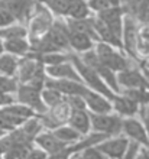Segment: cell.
Here are the masks:
<instances>
[{"label":"cell","mask_w":149,"mask_h":159,"mask_svg":"<svg viewBox=\"0 0 149 159\" xmlns=\"http://www.w3.org/2000/svg\"><path fill=\"white\" fill-rule=\"evenodd\" d=\"M0 2H13V0H0Z\"/></svg>","instance_id":"50"},{"label":"cell","mask_w":149,"mask_h":159,"mask_svg":"<svg viewBox=\"0 0 149 159\" xmlns=\"http://www.w3.org/2000/svg\"><path fill=\"white\" fill-rule=\"evenodd\" d=\"M45 88H51L58 91L59 94L65 97L70 96H84V93L87 91L88 88L86 85H83L81 83L77 81H71V80H52L46 78L45 80Z\"/></svg>","instance_id":"7"},{"label":"cell","mask_w":149,"mask_h":159,"mask_svg":"<svg viewBox=\"0 0 149 159\" xmlns=\"http://www.w3.org/2000/svg\"><path fill=\"white\" fill-rule=\"evenodd\" d=\"M68 30H72V32H78V34L87 35L91 41H100L99 35L95 34L94 26H93V19H71L68 23Z\"/></svg>","instance_id":"19"},{"label":"cell","mask_w":149,"mask_h":159,"mask_svg":"<svg viewBox=\"0 0 149 159\" xmlns=\"http://www.w3.org/2000/svg\"><path fill=\"white\" fill-rule=\"evenodd\" d=\"M35 6V0H13V2H0V7L12 13L15 19L25 20L30 15V10Z\"/></svg>","instance_id":"16"},{"label":"cell","mask_w":149,"mask_h":159,"mask_svg":"<svg viewBox=\"0 0 149 159\" xmlns=\"http://www.w3.org/2000/svg\"><path fill=\"white\" fill-rule=\"evenodd\" d=\"M65 101L70 110H86V103H84L83 97L81 96H70V97H65Z\"/></svg>","instance_id":"37"},{"label":"cell","mask_w":149,"mask_h":159,"mask_svg":"<svg viewBox=\"0 0 149 159\" xmlns=\"http://www.w3.org/2000/svg\"><path fill=\"white\" fill-rule=\"evenodd\" d=\"M75 158L77 159H109L107 156H104L95 146H90V148L83 149L81 152H78L75 155Z\"/></svg>","instance_id":"34"},{"label":"cell","mask_w":149,"mask_h":159,"mask_svg":"<svg viewBox=\"0 0 149 159\" xmlns=\"http://www.w3.org/2000/svg\"><path fill=\"white\" fill-rule=\"evenodd\" d=\"M16 98L17 101L23 103L25 106L30 107L33 111H38V113H46V107L45 103L42 101L41 97V91L33 88L29 84H21L17 85L16 88Z\"/></svg>","instance_id":"5"},{"label":"cell","mask_w":149,"mask_h":159,"mask_svg":"<svg viewBox=\"0 0 149 159\" xmlns=\"http://www.w3.org/2000/svg\"><path fill=\"white\" fill-rule=\"evenodd\" d=\"M109 3H110V6H117L120 3V0H109Z\"/></svg>","instance_id":"46"},{"label":"cell","mask_w":149,"mask_h":159,"mask_svg":"<svg viewBox=\"0 0 149 159\" xmlns=\"http://www.w3.org/2000/svg\"><path fill=\"white\" fill-rule=\"evenodd\" d=\"M88 6H90L91 9L97 10V12H103V10H106V9L112 7L110 3H109V0H90Z\"/></svg>","instance_id":"41"},{"label":"cell","mask_w":149,"mask_h":159,"mask_svg":"<svg viewBox=\"0 0 149 159\" xmlns=\"http://www.w3.org/2000/svg\"><path fill=\"white\" fill-rule=\"evenodd\" d=\"M137 23L136 19L132 16L126 15L123 19V26H122V43H123L124 49L129 54L136 58L137 51H136V42H137Z\"/></svg>","instance_id":"8"},{"label":"cell","mask_w":149,"mask_h":159,"mask_svg":"<svg viewBox=\"0 0 149 159\" xmlns=\"http://www.w3.org/2000/svg\"><path fill=\"white\" fill-rule=\"evenodd\" d=\"M67 15L72 19H84L88 15V6L84 0H67Z\"/></svg>","instance_id":"25"},{"label":"cell","mask_w":149,"mask_h":159,"mask_svg":"<svg viewBox=\"0 0 149 159\" xmlns=\"http://www.w3.org/2000/svg\"><path fill=\"white\" fill-rule=\"evenodd\" d=\"M46 156L48 155H46L42 149H35V148H32V149L21 159H46Z\"/></svg>","instance_id":"42"},{"label":"cell","mask_w":149,"mask_h":159,"mask_svg":"<svg viewBox=\"0 0 149 159\" xmlns=\"http://www.w3.org/2000/svg\"><path fill=\"white\" fill-rule=\"evenodd\" d=\"M122 130L132 140L137 142L139 145H143L145 148H149L148 133H146V129L143 127V125H142L141 121L135 120L132 117L124 119V120H122Z\"/></svg>","instance_id":"12"},{"label":"cell","mask_w":149,"mask_h":159,"mask_svg":"<svg viewBox=\"0 0 149 159\" xmlns=\"http://www.w3.org/2000/svg\"><path fill=\"white\" fill-rule=\"evenodd\" d=\"M36 145L39 148H42V151L45 152L46 155H54V153H58V152L64 151L68 145L64 143L62 140H59L54 133H49V132H46V133H39L36 138L33 139Z\"/></svg>","instance_id":"15"},{"label":"cell","mask_w":149,"mask_h":159,"mask_svg":"<svg viewBox=\"0 0 149 159\" xmlns=\"http://www.w3.org/2000/svg\"><path fill=\"white\" fill-rule=\"evenodd\" d=\"M17 80L22 84L29 83L30 80L36 78V77H45V71H44V64L39 62L38 59H33L26 57L22 61L17 62Z\"/></svg>","instance_id":"6"},{"label":"cell","mask_w":149,"mask_h":159,"mask_svg":"<svg viewBox=\"0 0 149 159\" xmlns=\"http://www.w3.org/2000/svg\"><path fill=\"white\" fill-rule=\"evenodd\" d=\"M52 133H54L59 140H62L64 143H67V145H70V143H72V142H77V140L80 139V133L77 132V130L72 129L71 126L70 127H68V126L57 127V129H54Z\"/></svg>","instance_id":"29"},{"label":"cell","mask_w":149,"mask_h":159,"mask_svg":"<svg viewBox=\"0 0 149 159\" xmlns=\"http://www.w3.org/2000/svg\"><path fill=\"white\" fill-rule=\"evenodd\" d=\"M148 139H149V132H148Z\"/></svg>","instance_id":"51"},{"label":"cell","mask_w":149,"mask_h":159,"mask_svg":"<svg viewBox=\"0 0 149 159\" xmlns=\"http://www.w3.org/2000/svg\"><path fill=\"white\" fill-rule=\"evenodd\" d=\"M41 97H42V100H44V103L46 106H49V107H57V106H59L62 101L65 100L62 94H59L55 90H51V88L41 90Z\"/></svg>","instance_id":"31"},{"label":"cell","mask_w":149,"mask_h":159,"mask_svg":"<svg viewBox=\"0 0 149 159\" xmlns=\"http://www.w3.org/2000/svg\"><path fill=\"white\" fill-rule=\"evenodd\" d=\"M136 51L142 55L149 54V26H143L141 30H137Z\"/></svg>","instance_id":"33"},{"label":"cell","mask_w":149,"mask_h":159,"mask_svg":"<svg viewBox=\"0 0 149 159\" xmlns=\"http://www.w3.org/2000/svg\"><path fill=\"white\" fill-rule=\"evenodd\" d=\"M57 15H67V0H44Z\"/></svg>","instance_id":"36"},{"label":"cell","mask_w":149,"mask_h":159,"mask_svg":"<svg viewBox=\"0 0 149 159\" xmlns=\"http://www.w3.org/2000/svg\"><path fill=\"white\" fill-rule=\"evenodd\" d=\"M95 54L99 57L100 62L106 65L109 70H112L113 72H120L132 68V61L130 59H128L126 57H122L119 52H116L112 46L104 43V42H99V45L95 48Z\"/></svg>","instance_id":"2"},{"label":"cell","mask_w":149,"mask_h":159,"mask_svg":"<svg viewBox=\"0 0 149 159\" xmlns=\"http://www.w3.org/2000/svg\"><path fill=\"white\" fill-rule=\"evenodd\" d=\"M44 38L54 46H57L59 51H64L70 46L68 45V26L61 20L52 22V26L44 35Z\"/></svg>","instance_id":"10"},{"label":"cell","mask_w":149,"mask_h":159,"mask_svg":"<svg viewBox=\"0 0 149 159\" xmlns=\"http://www.w3.org/2000/svg\"><path fill=\"white\" fill-rule=\"evenodd\" d=\"M17 81L12 77H6V75H0V91L2 93H15L17 88Z\"/></svg>","instance_id":"35"},{"label":"cell","mask_w":149,"mask_h":159,"mask_svg":"<svg viewBox=\"0 0 149 159\" xmlns=\"http://www.w3.org/2000/svg\"><path fill=\"white\" fill-rule=\"evenodd\" d=\"M68 45L72 46L78 52H87V51H90L93 48V41L88 38L87 35L68 30Z\"/></svg>","instance_id":"23"},{"label":"cell","mask_w":149,"mask_h":159,"mask_svg":"<svg viewBox=\"0 0 149 159\" xmlns=\"http://www.w3.org/2000/svg\"><path fill=\"white\" fill-rule=\"evenodd\" d=\"M26 29L23 26H6V28H0V39H13V38H25Z\"/></svg>","instance_id":"32"},{"label":"cell","mask_w":149,"mask_h":159,"mask_svg":"<svg viewBox=\"0 0 149 159\" xmlns=\"http://www.w3.org/2000/svg\"><path fill=\"white\" fill-rule=\"evenodd\" d=\"M143 3H146V4H149V0H143Z\"/></svg>","instance_id":"49"},{"label":"cell","mask_w":149,"mask_h":159,"mask_svg":"<svg viewBox=\"0 0 149 159\" xmlns=\"http://www.w3.org/2000/svg\"><path fill=\"white\" fill-rule=\"evenodd\" d=\"M116 78L117 84L123 85L124 88H148L149 90L148 80L133 67L129 70H124V71H120Z\"/></svg>","instance_id":"14"},{"label":"cell","mask_w":149,"mask_h":159,"mask_svg":"<svg viewBox=\"0 0 149 159\" xmlns=\"http://www.w3.org/2000/svg\"><path fill=\"white\" fill-rule=\"evenodd\" d=\"M70 62L74 65L75 71L78 72V75L87 83L88 87H91L94 91H97L99 94L104 96L107 100L113 101V98L116 97L114 96V93L107 87V84L104 83L103 80H101V77H100L93 68L87 67V65L81 61V58L75 57V55H70Z\"/></svg>","instance_id":"1"},{"label":"cell","mask_w":149,"mask_h":159,"mask_svg":"<svg viewBox=\"0 0 149 159\" xmlns=\"http://www.w3.org/2000/svg\"><path fill=\"white\" fill-rule=\"evenodd\" d=\"M81 61H83L87 67L93 68V70L101 77V80L107 83V87L110 88V90L119 91V84H117V78H116V75H114V72L100 62V59H99V57H97V54H95V51L90 49V51H87V52H84Z\"/></svg>","instance_id":"4"},{"label":"cell","mask_w":149,"mask_h":159,"mask_svg":"<svg viewBox=\"0 0 149 159\" xmlns=\"http://www.w3.org/2000/svg\"><path fill=\"white\" fill-rule=\"evenodd\" d=\"M46 72L54 78H59V80H71V81H77L81 83V77L78 75V72L75 71L74 65L67 61V62L58 64V65H52V67L46 68Z\"/></svg>","instance_id":"18"},{"label":"cell","mask_w":149,"mask_h":159,"mask_svg":"<svg viewBox=\"0 0 149 159\" xmlns=\"http://www.w3.org/2000/svg\"><path fill=\"white\" fill-rule=\"evenodd\" d=\"M2 110L9 114H13V116L25 119V120H28L29 117L35 116V111L25 104H9V106H6V107H3Z\"/></svg>","instance_id":"30"},{"label":"cell","mask_w":149,"mask_h":159,"mask_svg":"<svg viewBox=\"0 0 149 159\" xmlns=\"http://www.w3.org/2000/svg\"><path fill=\"white\" fill-rule=\"evenodd\" d=\"M38 13L29 23V30H30V39L33 38H41L42 35H45L48 32L51 26H52V17H51L49 12L45 10L44 7L36 6Z\"/></svg>","instance_id":"13"},{"label":"cell","mask_w":149,"mask_h":159,"mask_svg":"<svg viewBox=\"0 0 149 159\" xmlns=\"http://www.w3.org/2000/svg\"><path fill=\"white\" fill-rule=\"evenodd\" d=\"M68 121L71 127L80 134H87L90 130V117L86 110H70Z\"/></svg>","instance_id":"20"},{"label":"cell","mask_w":149,"mask_h":159,"mask_svg":"<svg viewBox=\"0 0 149 159\" xmlns=\"http://www.w3.org/2000/svg\"><path fill=\"white\" fill-rule=\"evenodd\" d=\"M122 9L117 6L106 9L103 12H99V19L116 35L117 38L122 39V26H123V19H122Z\"/></svg>","instance_id":"11"},{"label":"cell","mask_w":149,"mask_h":159,"mask_svg":"<svg viewBox=\"0 0 149 159\" xmlns=\"http://www.w3.org/2000/svg\"><path fill=\"white\" fill-rule=\"evenodd\" d=\"M13 100H15V98H13V97L10 96V94L0 91V107H6V106L12 104Z\"/></svg>","instance_id":"43"},{"label":"cell","mask_w":149,"mask_h":159,"mask_svg":"<svg viewBox=\"0 0 149 159\" xmlns=\"http://www.w3.org/2000/svg\"><path fill=\"white\" fill-rule=\"evenodd\" d=\"M3 45H4V49L13 55H25L30 49L29 42L25 41V38L6 39L3 42Z\"/></svg>","instance_id":"24"},{"label":"cell","mask_w":149,"mask_h":159,"mask_svg":"<svg viewBox=\"0 0 149 159\" xmlns=\"http://www.w3.org/2000/svg\"><path fill=\"white\" fill-rule=\"evenodd\" d=\"M148 68H149V62H148Z\"/></svg>","instance_id":"52"},{"label":"cell","mask_w":149,"mask_h":159,"mask_svg":"<svg viewBox=\"0 0 149 159\" xmlns=\"http://www.w3.org/2000/svg\"><path fill=\"white\" fill-rule=\"evenodd\" d=\"M135 19L139 20L141 23H143L145 26H149V4H142L139 10L136 12V15H135Z\"/></svg>","instance_id":"39"},{"label":"cell","mask_w":149,"mask_h":159,"mask_svg":"<svg viewBox=\"0 0 149 159\" xmlns=\"http://www.w3.org/2000/svg\"><path fill=\"white\" fill-rule=\"evenodd\" d=\"M135 159H149V148H142L139 149L137 155L135 156Z\"/></svg>","instance_id":"45"},{"label":"cell","mask_w":149,"mask_h":159,"mask_svg":"<svg viewBox=\"0 0 149 159\" xmlns=\"http://www.w3.org/2000/svg\"><path fill=\"white\" fill-rule=\"evenodd\" d=\"M0 159H3V158H2V156H0Z\"/></svg>","instance_id":"53"},{"label":"cell","mask_w":149,"mask_h":159,"mask_svg":"<svg viewBox=\"0 0 149 159\" xmlns=\"http://www.w3.org/2000/svg\"><path fill=\"white\" fill-rule=\"evenodd\" d=\"M83 100L86 103V106H88L93 110V113L107 114L112 111V103H110V100H107L106 97L99 94V93L87 90V91L84 93Z\"/></svg>","instance_id":"17"},{"label":"cell","mask_w":149,"mask_h":159,"mask_svg":"<svg viewBox=\"0 0 149 159\" xmlns=\"http://www.w3.org/2000/svg\"><path fill=\"white\" fill-rule=\"evenodd\" d=\"M4 51V45H3V39H0V55H3Z\"/></svg>","instance_id":"47"},{"label":"cell","mask_w":149,"mask_h":159,"mask_svg":"<svg viewBox=\"0 0 149 159\" xmlns=\"http://www.w3.org/2000/svg\"><path fill=\"white\" fill-rule=\"evenodd\" d=\"M15 20H16V19H15V16H13L9 10H6V9H3V7H0V28L10 26Z\"/></svg>","instance_id":"40"},{"label":"cell","mask_w":149,"mask_h":159,"mask_svg":"<svg viewBox=\"0 0 149 159\" xmlns=\"http://www.w3.org/2000/svg\"><path fill=\"white\" fill-rule=\"evenodd\" d=\"M123 96L136 101L137 104L148 106L149 103V90L148 88H126L123 91Z\"/></svg>","instance_id":"28"},{"label":"cell","mask_w":149,"mask_h":159,"mask_svg":"<svg viewBox=\"0 0 149 159\" xmlns=\"http://www.w3.org/2000/svg\"><path fill=\"white\" fill-rule=\"evenodd\" d=\"M17 61L13 55H0V74L6 77H13L17 70Z\"/></svg>","instance_id":"26"},{"label":"cell","mask_w":149,"mask_h":159,"mask_svg":"<svg viewBox=\"0 0 149 159\" xmlns=\"http://www.w3.org/2000/svg\"><path fill=\"white\" fill-rule=\"evenodd\" d=\"M90 117V127L99 132L104 133L107 136H117L122 132V119L119 116H112V114H97L91 113Z\"/></svg>","instance_id":"3"},{"label":"cell","mask_w":149,"mask_h":159,"mask_svg":"<svg viewBox=\"0 0 149 159\" xmlns=\"http://www.w3.org/2000/svg\"><path fill=\"white\" fill-rule=\"evenodd\" d=\"M129 139L126 138H116V139H104L103 142H100L95 145V148L99 149L104 156H107L109 159H120L123 156L126 148H128Z\"/></svg>","instance_id":"9"},{"label":"cell","mask_w":149,"mask_h":159,"mask_svg":"<svg viewBox=\"0 0 149 159\" xmlns=\"http://www.w3.org/2000/svg\"><path fill=\"white\" fill-rule=\"evenodd\" d=\"M113 103H114V109L117 110V113L123 114V116H133L139 111V104L136 101L130 100L124 96H116L113 98Z\"/></svg>","instance_id":"22"},{"label":"cell","mask_w":149,"mask_h":159,"mask_svg":"<svg viewBox=\"0 0 149 159\" xmlns=\"http://www.w3.org/2000/svg\"><path fill=\"white\" fill-rule=\"evenodd\" d=\"M23 123H25V119L13 116V114H9L0 109V129L2 130L10 132V130L16 129V126L23 125Z\"/></svg>","instance_id":"27"},{"label":"cell","mask_w":149,"mask_h":159,"mask_svg":"<svg viewBox=\"0 0 149 159\" xmlns=\"http://www.w3.org/2000/svg\"><path fill=\"white\" fill-rule=\"evenodd\" d=\"M141 116H142V121H143V127H146V130L149 132V107H146V106L142 107Z\"/></svg>","instance_id":"44"},{"label":"cell","mask_w":149,"mask_h":159,"mask_svg":"<svg viewBox=\"0 0 149 159\" xmlns=\"http://www.w3.org/2000/svg\"><path fill=\"white\" fill-rule=\"evenodd\" d=\"M139 149H141V145H139V143L135 142V140H129L128 148H126L123 156L120 159H135V156L137 155Z\"/></svg>","instance_id":"38"},{"label":"cell","mask_w":149,"mask_h":159,"mask_svg":"<svg viewBox=\"0 0 149 159\" xmlns=\"http://www.w3.org/2000/svg\"><path fill=\"white\" fill-rule=\"evenodd\" d=\"M4 133H7V132H4V130H2V129H0V138H2V136H3Z\"/></svg>","instance_id":"48"},{"label":"cell","mask_w":149,"mask_h":159,"mask_svg":"<svg viewBox=\"0 0 149 159\" xmlns=\"http://www.w3.org/2000/svg\"><path fill=\"white\" fill-rule=\"evenodd\" d=\"M93 26H94L95 34L99 35L100 39H103L104 43H107V45H114V46H117V48H123L122 39L117 38L116 35L113 34L112 30L109 29L107 26L104 25L99 17H97V19H93Z\"/></svg>","instance_id":"21"}]
</instances>
